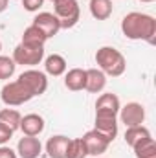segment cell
<instances>
[{"instance_id":"7c38bea8","label":"cell","mask_w":156,"mask_h":158,"mask_svg":"<svg viewBox=\"0 0 156 158\" xmlns=\"http://www.w3.org/2000/svg\"><path fill=\"white\" fill-rule=\"evenodd\" d=\"M42 153V143L37 136H24L17 143V155L20 158H39Z\"/></svg>"},{"instance_id":"d4e9b609","label":"cell","mask_w":156,"mask_h":158,"mask_svg":"<svg viewBox=\"0 0 156 158\" xmlns=\"http://www.w3.org/2000/svg\"><path fill=\"white\" fill-rule=\"evenodd\" d=\"M42 4H44V0H22L24 9H26V11H30V13L39 11L40 7H42Z\"/></svg>"},{"instance_id":"8fae6325","label":"cell","mask_w":156,"mask_h":158,"mask_svg":"<svg viewBox=\"0 0 156 158\" xmlns=\"http://www.w3.org/2000/svg\"><path fill=\"white\" fill-rule=\"evenodd\" d=\"M94 129L110 143L117 136V116H96Z\"/></svg>"},{"instance_id":"e0dca14e","label":"cell","mask_w":156,"mask_h":158,"mask_svg":"<svg viewBox=\"0 0 156 158\" xmlns=\"http://www.w3.org/2000/svg\"><path fill=\"white\" fill-rule=\"evenodd\" d=\"M66 59L63 57V55H59V53H51V55H48L46 59H44V74H48V76H53V77H59V76H63L64 72H66Z\"/></svg>"},{"instance_id":"4316f807","label":"cell","mask_w":156,"mask_h":158,"mask_svg":"<svg viewBox=\"0 0 156 158\" xmlns=\"http://www.w3.org/2000/svg\"><path fill=\"white\" fill-rule=\"evenodd\" d=\"M0 158H18V156H17V151H13L11 147L0 145Z\"/></svg>"},{"instance_id":"cb8c5ba5","label":"cell","mask_w":156,"mask_h":158,"mask_svg":"<svg viewBox=\"0 0 156 158\" xmlns=\"http://www.w3.org/2000/svg\"><path fill=\"white\" fill-rule=\"evenodd\" d=\"M15 70H17V64L11 57L7 55H0V79H11L15 76Z\"/></svg>"},{"instance_id":"277c9868","label":"cell","mask_w":156,"mask_h":158,"mask_svg":"<svg viewBox=\"0 0 156 158\" xmlns=\"http://www.w3.org/2000/svg\"><path fill=\"white\" fill-rule=\"evenodd\" d=\"M53 11H55L53 15L61 22V30L74 28L81 17L77 0H53Z\"/></svg>"},{"instance_id":"4fadbf2b","label":"cell","mask_w":156,"mask_h":158,"mask_svg":"<svg viewBox=\"0 0 156 158\" xmlns=\"http://www.w3.org/2000/svg\"><path fill=\"white\" fill-rule=\"evenodd\" d=\"M68 143H70V138L68 136H63V134L51 136L46 142V153H48V156L50 158H66Z\"/></svg>"},{"instance_id":"52a82bcc","label":"cell","mask_w":156,"mask_h":158,"mask_svg":"<svg viewBox=\"0 0 156 158\" xmlns=\"http://www.w3.org/2000/svg\"><path fill=\"white\" fill-rule=\"evenodd\" d=\"M117 114L125 127H138V125H143L145 121V109L142 103H136V101H130L125 107H121Z\"/></svg>"},{"instance_id":"ac0fdd59","label":"cell","mask_w":156,"mask_h":158,"mask_svg":"<svg viewBox=\"0 0 156 158\" xmlns=\"http://www.w3.org/2000/svg\"><path fill=\"white\" fill-rule=\"evenodd\" d=\"M88 7L96 20H107L112 15V0H90Z\"/></svg>"},{"instance_id":"4dcf8cb0","label":"cell","mask_w":156,"mask_h":158,"mask_svg":"<svg viewBox=\"0 0 156 158\" xmlns=\"http://www.w3.org/2000/svg\"><path fill=\"white\" fill-rule=\"evenodd\" d=\"M94 158H101V156H94Z\"/></svg>"},{"instance_id":"f1b7e54d","label":"cell","mask_w":156,"mask_h":158,"mask_svg":"<svg viewBox=\"0 0 156 158\" xmlns=\"http://www.w3.org/2000/svg\"><path fill=\"white\" fill-rule=\"evenodd\" d=\"M140 2H145V4H151V2H154V0H140Z\"/></svg>"},{"instance_id":"83f0119b","label":"cell","mask_w":156,"mask_h":158,"mask_svg":"<svg viewBox=\"0 0 156 158\" xmlns=\"http://www.w3.org/2000/svg\"><path fill=\"white\" fill-rule=\"evenodd\" d=\"M9 6V0H0V13H4Z\"/></svg>"},{"instance_id":"44dd1931","label":"cell","mask_w":156,"mask_h":158,"mask_svg":"<svg viewBox=\"0 0 156 158\" xmlns=\"http://www.w3.org/2000/svg\"><path fill=\"white\" fill-rule=\"evenodd\" d=\"M46 35L40 31L37 26H28L26 30H24V33H22V40L20 42H24V44H31V46H44V42H46Z\"/></svg>"},{"instance_id":"ffe728a7","label":"cell","mask_w":156,"mask_h":158,"mask_svg":"<svg viewBox=\"0 0 156 158\" xmlns=\"http://www.w3.org/2000/svg\"><path fill=\"white\" fill-rule=\"evenodd\" d=\"M132 149H134L136 158H156V143L153 140V136L138 142Z\"/></svg>"},{"instance_id":"6da1fadb","label":"cell","mask_w":156,"mask_h":158,"mask_svg":"<svg viewBox=\"0 0 156 158\" xmlns=\"http://www.w3.org/2000/svg\"><path fill=\"white\" fill-rule=\"evenodd\" d=\"M121 33L130 40H147L153 44L156 37L154 17L140 11H130L121 20Z\"/></svg>"},{"instance_id":"5bb4252c","label":"cell","mask_w":156,"mask_h":158,"mask_svg":"<svg viewBox=\"0 0 156 158\" xmlns=\"http://www.w3.org/2000/svg\"><path fill=\"white\" fill-rule=\"evenodd\" d=\"M105 86H107V76L99 68H88L86 70L84 90H88L90 94H99V92L105 90Z\"/></svg>"},{"instance_id":"30bf717a","label":"cell","mask_w":156,"mask_h":158,"mask_svg":"<svg viewBox=\"0 0 156 158\" xmlns=\"http://www.w3.org/2000/svg\"><path fill=\"white\" fill-rule=\"evenodd\" d=\"M83 142H84V147H86V153L90 155V156H101L107 149H109V142L96 131V129H92V131H88V132H84V136L81 138Z\"/></svg>"},{"instance_id":"f546056e","label":"cell","mask_w":156,"mask_h":158,"mask_svg":"<svg viewBox=\"0 0 156 158\" xmlns=\"http://www.w3.org/2000/svg\"><path fill=\"white\" fill-rule=\"evenodd\" d=\"M0 52H2V42H0Z\"/></svg>"},{"instance_id":"2e32d148","label":"cell","mask_w":156,"mask_h":158,"mask_svg":"<svg viewBox=\"0 0 156 158\" xmlns=\"http://www.w3.org/2000/svg\"><path fill=\"white\" fill-rule=\"evenodd\" d=\"M64 86L72 92H79V90H84V85H86V70L83 68H72L68 72H64Z\"/></svg>"},{"instance_id":"8992f818","label":"cell","mask_w":156,"mask_h":158,"mask_svg":"<svg viewBox=\"0 0 156 158\" xmlns=\"http://www.w3.org/2000/svg\"><path fill=\"white\" fill-rule=\"evenodd\" d=\"M18 81L35 96H42L48 88V77L44 72L40 70H35V68H30V70H24L20 76H18Z\"/></svg>"},{"instance_id":"ba28073f","label":"cell","mask_w":156,"mask_h":158,"mask_svg":"<svg viewBox=\"0 0 156 158\" xmlns=\"http://www.w3.org/2000/svg\"><path fill=\"white\" fill-rule=\"evenodd\" d=\"M121 109L119 98L112 92H105L96 101V116H117Z\"/></svg>"},{"instance_id":"1f68e13d","label":"cell","mask_w":156,"mask_h":158,"mask_svg":"<svg viewBox=\"0 0 156 158\" xmlns=\"http://www.w3.org/2000/svg\"><path fill=\"white\" fill-rule=\"evenodd\" d=\"M51 2H53V0H51Z\"/></svg>"},{"instance_id":"3957f363","label":"cell","mask_w":156,"mask_h":158,"mask_svg":"<svg viewBox=\"0 0 156 158\" xmlns=\"http://www.w3.org/2000/svg\"><path fill=\"white\" fill-rule=\"evenodd\" d=\"M0 98L4 101L6 107H20L24 103H28L30 99H33V94L17 79V81H9L2 86L0 90Z\"/></svg>"},{"instance_id":"9a60e30c","label":"cell","mask_w":156,"mask_h":158,"mask_svg":"<svg viewBox=\"0 0 156 158\" xmlns=\"http://www.w3.org/2000/svg\"><path fill=\"white\" fill-rule=\"evenodd\" d=\"M20 131L24 136H39L44 131V118L39 114H26L20 119Z\"/></svg>"},{"instance_id":"9c48e42d","label":"cell","mask_w":156,"mask_h":158,"mask_svg":"<svg viewBox=\"0 0 156 158\" xmlns=\"http://www.w3.org/2000/svg\"><path fill=\"white\" fill-rule=\"evenodd\" d=\"M33 26H37L40 31L46 35V39H51L59 33L61 30V22L59 19L53 15V13H48V11H42L39 13L35 19H33Z\"/></svg>"},{"instance_id":"5b68a950","label":"cell","mask_w":156,"mask_h":158,"mask_svg":"<svg viewBox=\"0 0 156 158\" xmlns=\"http://www.w3.org/2000/svg\"><path fill=\"white\" fill-rule=\"evenodd\" d=\"M15 64H22V66H37L44 59V46H31V44H17L13 50V57Z\"/></svg>"},{"instance_id":"7402d4cb","label":"cell","mask_w":156,"mask_h":158,"mask_svg":"<svg viewBox=\"0 0 156 158\" xmlns=\"http://www.w3.org/2000/svg\"><path fill=\"white\" fill-rule=\"evenodd\" d=\"M20 112L18 110H15V109H2L0 110V123H4V125H7L13 132L17 131V129H20Z\"/></svg>"},{"instance_id":"7a4b0ae2","label":"cell","mask_w":156,"mask_h":158,"mask_svg":"<svg viewBox=\"0 0 156 158\" xmlns=\"http://www.w3.org/2000/svg\"><path fill=\"white\" fill-rule=\"evenodd\" d=\"M96 63H97V68L105 76H110V77L123 76V72L127 68V61H125L123 53L112 46H101L96 52Z\"/></svg>"},{"instance_id":"484cf974","label":"cell","mask_w":156,"mask_h":158,"mask_svg":"<svg viewBox=\"0 0 156 158\" xmlns=\"http://www.w3.org/2000/svg\"><path fill=\"white\" fill-rule=\"evenodd\" d=\"M11 138H13V131H11L7 125L0 123V145H6Z\"/></svg>"},{"instance_id":"d6986e66","label":"cell","mask_w":156,"mask_h":158,"mask_svg":"<svg viewBox=\"0 0 156 158\" xmlns=\"http://www.w3.org/2000/svg\"><path fill=\"white\" fill-rule=\"evenodd\" d=\"M149 136H151V132H149V129L143 127V125L127 127V131H125V142H127V145H130V147H134L138 142H142V140H145V138H149Z\"/></svg>"},{"instance_id":"603a6c76","label":"cell","mask_w":156,"mask_h":158,"mask_svg":"<svg viewBox=\"0 0 156 158\" xmlns=\"http://www.w3.org/2000/svg\"><path fill=\"white\" fill-rule=\"evenodd\" d=\"M86 156H88V153H86L84 142H83L81 138H74V140H70L66 158H86Z\"/></svg>"}]
</instances>
